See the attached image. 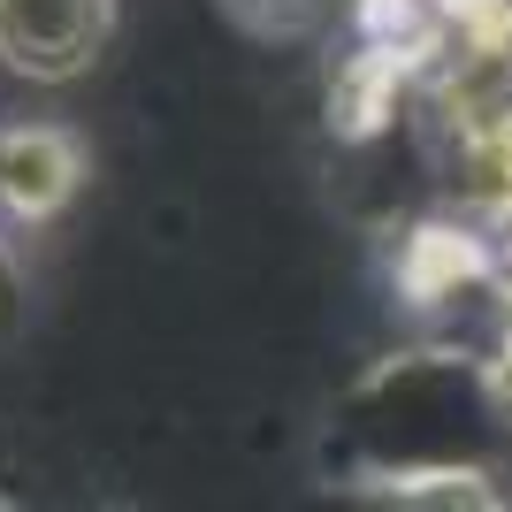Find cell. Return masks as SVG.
<instances>
[{"mask_svg":"<svg viewBox=\"0 0 512 512\" xmlns=\"http://www.w3.org/2000/svg\"><path fill=\"white\" fill-rule=\"evenodd\" d=\"M115 39V0H0V69L69 85Z\"/></svg>","mask_w":512,"mask_h":512,"instance_id":"cell-1","label":"cell"},{"mask_svg":"<svg viewBox=\"0 0 512 512\" xmlns=\"http://www.w3.org/2000/svg\"><path fill=\"white\" fill-rule=\"evenodd\" d=\"M85 184V146L62 123H0V230H46Z\"/></svg>","mask_w":512,"mask_h":512,"instance_id":"cell-2","label":"cell"},{"mask_svg":"<svg viewBox=\"0 0 512 512\" xmlns=\"http://www.w3.org/2000/svg\"><path fill=\"white\" fill-rule=\"evenodd\" d=\"M490 276H497V253H490V237L467 230V222H421L398 245V291L413 306H444Z\"/></svg>","mask_w":512,"mask_h":512,"instance_id":"cell-3","label":"cell"},{"mask_svg":"<svg viewBox=\"0 0 512 512\" xmlns=\"http://www.w3.org/2000/svg\"><path fill=\"white\" fill-rule=\"evenodd\" d=\"M352 512H505L512 497L482 467H421V474H375V482H344Z\"/></svg>","mask_w":512,"mask_h":512,"instance_id":"cell-4","label":"cell"},{"mask_svg":"<svg viewBox=\"0 0 512 512\" xmlns=\"http://www.w3.org/2000/svg\"><path fill=\"white\" fill-rule=\"evenodd\" d=\"M23 314H31V283H23L16 237L0 230V337H8V329H23Z\"/></svg>","mask_w":512,"mask_h":512,"instance_id":"cell-5","label":"cell"},{"mask_svg":"<svg viewBox=\"0 0 512 512\" xmlns=\"http://www.w3.org/2000/svg\"><path fill=\"white\" fill-rule=\"evenodd\" d=\"M237 16H253L260 31H299L306 16H314V0H230Z\"/></svg>","mask_w":512,"mask_h":512,"instance_id":"cell-6","label":"cell"},{"mask_svg":"<svg viewBox=\"0 0 512 512\" xmlns=\"http://www.w3.org/2000/svg\"><path fill=\"white\" fill-rule=\"evenodd\" d=\"M505 512H512V505H505Z\"/></svg>","mask_w":512,"mask_h":512,"instance_id":"cell-7","label":"cell"}]
</instances>
